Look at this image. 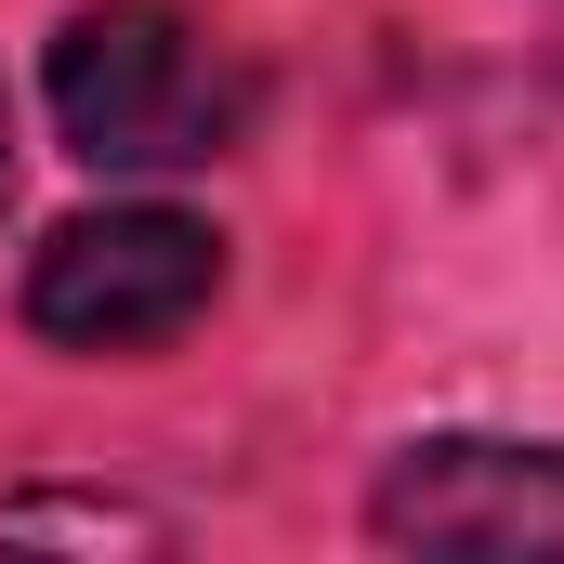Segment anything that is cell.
Segmentation results:
<instances>
[{"label":"cell","mask_w":564,"mask_h":564,"mask_svg":"<svg viewBox=\"0 0 564 564\" xmlns=\"http://www.w3.org/2000/svg\"><path fill=\"white\" fill-rule=\"evenodd\" d=\"M368 539L394 552H473V564H552L564 552V446H486L433 433L368 486Z\"/></svg>","instance_id":"3957f363"},{"label":"cell","mask_w":564,"mask_h":564,"mask_svg":"<svg viewBox=\"0 0 564 564\" xmlns=\"http://www.w3.org/2000/svg\"><path fill=\"white\" fill-rule=\"evenodd\" d=\"M0 197H13V93H0Z\"/></svg>","instance_id":"277c9868"},{"label":"cell","mask_w":564,"mask_h":564,"mask_svg":"<svg viewBox=\"0 0 564 564\" xmlns=\"http://www.w3.org/2000/svg\"><path fill=\"white\" fill-rule=\"evenodd\" d=\"M224 289V237L184 210H79L40 237L26 263V328L66 355H158L210 315Z\"/></svg>","instance_id":"7a4b0ae2"},{"label":"cell","mask_w":564,"mask_h":564,"mask_svg":"<svg viewBox=\"0 0 564 564\" xmlns=\"http://www.w3.org/2000/svg\"><path fill=\"white\" fill-rule=\"evenodd\" d=\"M40 93H53L66 158L93 171H210L250 144V106H263L250 53L197 0H79L53 26Z\"/></svg>","instance_id":"6da1fadb"}]
</instances>
